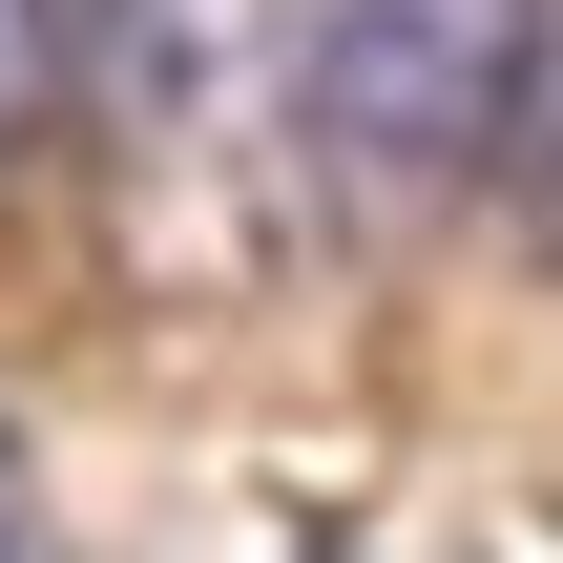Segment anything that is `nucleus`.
<instances>
[{
  "label": "nucleus",
  "instance_id": "2",
  "mask_svg": "<svg viewBox=\"0 0 563 563\" xmlns=\"http://www.w3.org/2000/svg\"><path fill=\"white\" fill-rule=\"evenodd\" d=\"M63 125L146 188H292V0H63Z\"/></svg>",
  "mask_w": 563,
  "mask_h": 563
},
{
  "label": "nucleus",
  "instance_id": "3",
  "mask_svg": "<svg viewBox=\"0 0 563 563\" xmlns=\"http://www.w3.org/2000/svg\"><path fill=\"white\" fill-rule=\"evenodd\" d=\"M501 209H522V251L563 272V0H543V63H522V125H501Z\"/></svg>",
  "mask_w": 563,
  "mask_h": 563
},
{
  "label": "nucleus",
  "instance_id": "4",
  "mask_svg": "<svg viewBox=\"0 0 563 563\" xmlns=\"http://www.w3.org/2000/svg\"><path fill=\"white\" fill-rule=\"evenodd\" d=\"M42 125H63V0H0V188L42 167Z\"/></svg>",
  "mask_w": 563,
  "mask_h": 563
},
{
  "label": "nucleus",
  "instance_id": "1",
  "mask_svg": "<svg viewBox=\"0 0 563 563\" xmlns=\"http://www.w3.org/2000/svg\"><path fill=\"white\" fill-rule=\"evenodd\" d=\"M543 0H292V188L334 230H439L501 209Z\"/></svg>",
  "mask_w": 563,
  "mask_h": 563
}]
</instances>
